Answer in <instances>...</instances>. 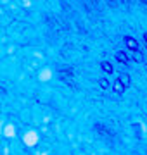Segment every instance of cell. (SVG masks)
I'll return each mask as SVG.
<instances>
[{"mask_svg": "<svg viewBox=\"0 0 147 155\" xmlns=\"http://www.w3.org/2000/svg\"><path fill=\"white\" fill-rule=\"evenodd\" d=\"M126 41L130 43V45H128V47H130L132 50H137V43H135V41H133V40H132V38H126Z\"/></svg>", "mask_w": 147, "mask_h": 155, "instance_id": "obj_1", "label": "cell"}, {"mask_svg": "<svg viewBox=\"0 0 147 155\" xmlns=\"http://www.w3.org/2000/svg\"><path fill=\"white\" fill-rule=\"evenodd\" d=\"M116 90H118V91H123V86H121V81H116Z\"/></svg>", "mask_w": 147, "mask_h": 155, "instance_id": "obj_2", "label": "cell"}]
</instances>
